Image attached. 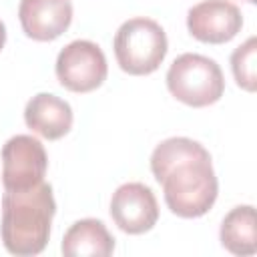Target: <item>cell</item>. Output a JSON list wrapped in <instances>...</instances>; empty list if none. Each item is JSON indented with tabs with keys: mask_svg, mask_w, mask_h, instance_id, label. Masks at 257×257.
<instances>
[{
	"mask_svg": "<svg viewBox=\"0 0 257 257\" xmlns=\"http://www.w3.org/2000/svg\"><path fill=\"white\" fill-rule=\"evenodd\" d=\"M151 173L163 187L167 207L177 217H203L217 201L219 181L211 155L189 137L161 141L151 155Z\"/></svg>",
	"mask_w": 257,
	"mask_h": 257,
	"instance_id": "1",
	"label": "cell"
},
{
	"mask_svg": "<svg viewBox=\"0 0 257 257\" xmlns=\"http://www.w3.org/2000/svg\"><path fill=\"white\" fill-rule=\"evenodd\" d=\"M56 213L52 185L42 181L30 189L2 195L0 235L8 253L28 257L44 251L50 239V225Z\"/></svg>",
	"mask_w": 257,
	"mask_h": 257,
	"instance_id": "2",
	"label": "cell"
},
{
	"mask_svg": "<svg viewBox=\"0 0 257 257\" xmlns=\"http://www.w3.org/2000/svg\"><path fill=\"white\" fill-rule=\"evenodd\" d=\"M112 48L120 70L133 76H145L161 66L169 50V40L157 20L135 16L118 26Z\"/></svg>",
	"mask_w": 257,
	"mask_h": 257,
	"instance_id": "3",
	"label": "cell"
},
{
	"mask_svg": "<svg viewBox=\"0 0 257 257\" xmlns=\"http://www.w3.org/2000/svg\"><path fill=\"white\" fill-rule=\"evenodd\" d=\"M167 88L183 104L203 108L215 104L225 92L221 66L203 54L185 52L167 70Z\"/></svg>",
	"mask_w": 257,
	"mask_h": 257,
	"instance_id": "4",
	"label": "cell"
},
{
	"mask_svg": "<svg viewBox=\"0 0 257 257\" xmlns=\"http://www.w3.org/2000/svg\"><path fill=\"white\" fill-rule=\"evenodd\" d=\"M58 82L70 92H92L108 74V64L102 48L90 40H72L66 44L54 64Z\"/></svg>",
	"mask_w": 257,
	"mask_h": 257,
	"instance_id": "5",
	"label": "cell"
},
{
	"mask_svg": "<svg viewBox=\"0 0 257 257\" xmlns=\"http://www.w3.org/2000/svg\"><path fill=\"white\" fill-rule=\"evenodd\" d=\"M48 155L30 135H16L2 147V185L8 191L30 189L44 181Z\"/></svg>",
	"mask_w": 257,
	"mask_h": 257,
	"instance_id": "6",
	"label": "cell"
},
{
	"mask_svg": "<svg viewBox=\"0 0 257 257\" xmlns=\"http://www.w3.org/2000/svg\"><path fill=\"white\" fill-rule=\"evenodd\" d=\"M108 211L114 225L128 235L147 233L159 221L157 197L149 185L139 181L120 185L110 197Z\"/></svg>",
	"mask_w": 257,
	"mask_h": 257,
	"instance_id": "7",
	"label": "cell"
},
{
	"mask_svg": "<svg viewBox=\"0 0 257 257\" xmlns=\"http://www.w3.org/2000/svg\"><path fill=\"white\" fill-rule=\"evenodd\" d=\"M241 10L231 0H203L187 12L189 34L205 44H225L241 32Z\"/></svg>",
	"mask_w": 257,
	"mask_h": 257,
	"instance_id": "8",
	"label": "cell"
},
{
	"mask_svg": "<svg viewBox=\"0 0 257 257\" xmlns=\"http://www.w3.org/2000/svg\"><path fill=\"white\" fill-rule=\"evenodd\" d=\"M18 20L24 34L36 42L56 40L72 22L70 0H20Z\"/></svg>",
	"mask_w": 257,
	"mask_h": 257,
	"instance_id": "9",
	"label": "cell"
},
{
	"mask_svg": "<svg viewBox=\"0 0 257 257\" xmlns=\"http://www.w3.org/2000/svg\"><path fill=\"white\" fill-rule=\"evenodd\" d=\"M26 126L46 141H58L70 133L74 114L72 106L52 92L34 94L24 106Z\"/></svg>",
	"mask_w": 257,
	"mask_h": 257,
	"instance_id": "10",
	"label": "cell"
},
{
	"mask_svg": "<svg viewBox=\"0 0 257 257\" xmlns=\"http://www.w3.org/2000/svg\"><path fill=\"white\" fill-rule=\"evenodd\" d=\"M60 251L66 257H108L114 251V237L100 219H80L66 229Z\"/></svg>",
	"mask_w": 257,
	"mask_h": 257,
	"instance_id": "11",
	"label": "cell"
},
{
	"mask_svg": "<svg viewBox=\"0 0 257 257\" xmlns=\"http://www.w3.org/2000/svg\"><path fill=\"white\" fill-rule=\"evenodd\" d=\"M221 245L233 255H253L257 251V223L255 207H233L221 221L219 229Z\"/></svg>",
	"mask_w": 257,
	"mask_h": 257,
	"instance_id": "12",
	"label": "cell"
},
{
	"mask_svg": "<svg viewBox=\"0 0 257 257\" xmlns=\"http://www.w3.org/2000/svg\"><path fill=\"white\" fill-rule=\"evenodd\" d=\"M255 58H257V38L249 36L243 44H239L231 54V72L239 88L247 92H255L257 88V70H255Z\"/></svg>",
	"mask_w": 257,
	"mask_h": 257,
	"instance_id": "13",
	"label": "cell"
},
{
	"mask_svg": "<svg viewBox=\"0 0 257 257\" xmlns=\"http://www.w3.org/2000/svg\"><path fill=\"white\" fill-rule=\"evenodd\" d=\"M4 42H6V26H4V22L0 20V50L4 48Z\"/></svg>",
	"mask_w": 257,
	"mask_h": 257,
	"instance_id": "14",
	"label": "cell"
},
{
	"mask_svg": "<svg viewBox=\"0 0 257 257\" xmlns=\"http://www.w3.org/2000/svg\"><path fill=\"white\" fill-rule=\"evenodd\" d=\"M245 2H249V4H255V2H257V0H245Z\"/></svg>",
	"mask_w": 257,
	"mask_h": 257,
	"instance_id": "15",
	"label": "cell"
}]
</instances>
